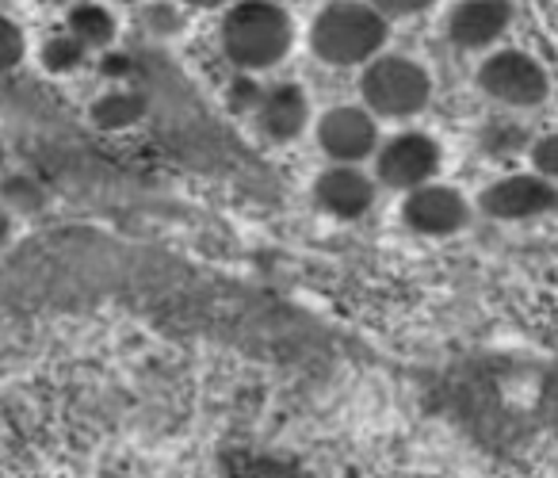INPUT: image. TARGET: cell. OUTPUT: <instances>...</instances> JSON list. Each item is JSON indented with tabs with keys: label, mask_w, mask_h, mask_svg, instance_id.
<instances>
[{
	"label": "cell",
	"mask_w": 558,
	"mask_h": 478,
	"mask_svg": "<svg viewBox=\"0 0 558 478\" xmlns=\"http://www.w3.org/2000/svg\"><path fill=\"white\" fill-rule=\"evenodd\" d=\"M222 50L245 70L276 65L291 50V20L271 0H241L222 20Z\"/></svg>",
	"instance_id": "1"
},
{
	"label": "cell",
	"mask_w": 558,
	"mask_h": 478,
	"mask_svg": "<svg viewBox=\"0 0 558 478\" xmlns=\"http://www.w3.org/2000/svg\"><path fill=\"white\" fill-rule=\"evenodd\" d=\"M387 43V20L372 4L356 0H337L314 20L311 27V50L329 65H356L379 55Z\"/></svg>",
	"instance_id": "2"
},
{
	"label": "cell",
	"mask_w": 558,
	"mask_h": 478,
	"mask_svg": "<svg viewBox=\"0 0 558 478\" xmlns=\"http://www.w3.org/2000/svg\"><path fill=\"white\" fill-rule=\"evenodd\" d=\"M360 93L372 111L387 119H405L425 108L433 85H428V73L410 58H379L364 70Z\"/></svg>",
	"instance_id": "3"
},
{
	"label": "cell",
	"mask_w": 558,
	"mask_h": 478,
	"mask_svg": "<svg viewBox=\"0 0 558 478\" xmlns=\"http://www.w3.org/2000/svg\"><path fill=\"white\" fill-rule=\"evenodd\" d=\"M478 85L509 108H535L547 100V73L535 58L520 50H501L486 58V65L478 70Z\"/></svg>",
	"instance_id": "4"
},
{
	"label": "cell",
	"mask_w": 558,
	"mask_h": 478,
	"mask_svg": "<svg viewBox=\"0 0 558 478\" xmlns=\"http://www.w3.org/2000/svg\"><path fill=\"white\" fill-rule=\"evenodd\" d=\"M471 218L466 200L448 184H425L413 188L402 203V223L413 234H425V238H451L459 234Z\"/></svg>",
	"instance_id": "5"
},
{
	"label": "cell",
	"mask_w": 558,
	"mask_h": 478,
	"mask_svg": "<svg viewBox=\"0 0 558 478\" xmlns=\"http://www.w3.org/2000/svg\"><path fill=\"white\" fill-rule=\"evenodd\" d=\"M379 180L387 188H425L433 172L440 169V146L428 134H398L379 150Z\"/></svg>",
	"instance_id": "6"
},
{
	"label": "cell",
	"mask_w": 558,
	"mask_h": 478,
	"mask_svg": "<svg viewBox=\"0 0 558 478\" xmlns=\"http://www.w3.org/2000/svg\"><path fill=\"white\" fill-rule=\"evenodd\" d=\"M478 207L486 211L489 218H501V223H520V218H535L547 215V211L558 207V192L550 180L543 177H505L497 184H489L482 192Z\"/></svg>",
	"instance_id": "7"
},
{
	"label": "cell",
	"mask_w": 558,
	"mask_h": 478,
	"mask_svg": "<svg viewBox=\"0 0 558 478\" xmlns=\"http://www.w3.org/2000/svg\"><path fill=\"white\" fill-rule=\"evenodd\" d=\"M318 142L333 162H360V157L375 154V119L360 108H333L322 116Z\"/></svg>",
	"instance_id": "8"
},
{
	"label": "cell",
	"mask_w": 558,
	"mask_h": 478,
	"mask_svg": "<svg viewBox=\"0 0 558 478\" xmlns=\"http://www.w3.org/2000/svg\"><path fill=\"white\" fill-rule=\"evenodd\" d=\"M509 0H463L448 20V35L459 50H482L509 27Z\"/></svg>",
	"instance_id": "9"
},
{
	"label": "cell",
	"mask_w": 558,
	"mask_h": 478,
	"mask_svg": "<svg viewBox=\"0 0 558 478\" xmlns=\"http://www.w3.org/2000/svg\"><path fill=\"white\" fill-rule=\"evenodd\" d=\"M314 203L322 211H329L333 218H360L372 211L375 203V184L352 165H337V169L322 172L314 184Z\"/></svg>",
	"instance_id": "10"
},
{
	"label": "cell",
	"mask_w": 558,
	"mask_h": 478,
	"mask_svg": "<svg viewBox=\"0 0 558 478\" xmlns=\"http://www.w3.org/2000/svg\"><path fill=\"white\" fill-rule=\"evenodd\" d=\"M256 116H260V131L271 142H291L303 134L306 119H311V104L299 85H276L271 93H264Z\"/></svg>",
	"instance_id": "11"
},
{
	"label": "cell",
	"mask_w": 558,
	"mask_h": 478,
	"mask_svg": "<svg viewBox=\"0 0 558 478\" xmlns=\"http://www.w3.org/2000/svg\"><path fill=\"white\" fill-rule=\"evenodd\" d=\"M70 35L81 47H104L116 35V20L96 4H81V9L70 12Z\"/></svg>",
	"instance_id": "12"
},
{
	"label": "cell",
	"mask_w": 558,
	"mask_h": 478,
	"mask_svg": "<svg viewBox=\"0 0 558 478\" xmlns=\"http://www.w3.org/2000/svg\"><path fill=\"white\" fill-rule=\"evenodd\" d=\"M146 111L142 96H104L100 104L93 108V119L104 127V131H116V127H126Z\"/></svg>",
	"instance_id": "13"
},
{
	"label": "cell",
	"mask_w": 558,
	"mask_h": 478,
	"mask_svg": "<svg viewBox=\"0 0 558 478\" xmlns=\"http://www.w3.org/2000/svg\"><path fill=\"white\" fill-rule=\"evenodd\" d=\"M81 58H85V47H81L73 35H70V39H50L47 50H43V62H47V70H54V73L73 70Z\"/></svg>",
	"instance_id": "14"
},
{
	"label": "cell",
	"mask_w": 558,
	"mask_h": 478,
	"mask_svg": "<svg viewBox=\"0 0 558 478\" xmlns=\"http://www.w3.org/2000/svg\"><path fill=\"white\" fill-rule=\"evenodd\" d=\"M264 100V88L256 85L253 77H233L230 85V96H226V104H230V111H238V116H245V111H256Z\"/></svg>",
	"instance_id": "15"
},
{
	"label": "cell",
	"mask_w": 558,
	"mask_h": 478,
	"mask_svg": "<svg viewBox=\"0 0 558 478\" xmlns=\"http://www.w3.org/2000/svg\"><path fill=\"white\" fill-rule=\"evenodd\" d=\"M4 200H9L12 207H20V211H39L43 207V188L35 184V180L12 177L9 184H4Z\"/></svg>",
	"instance_id": "16"
},
{
	"label": "cell",
	"mask_w": 558,
	"mask_h": 478,
	"mask_svg": "<svg viewBox=\"0 0 558 478\" xmlns=\"http://www.w3.org/2000/svg\"><path fill=\"white\" fill-rule=\"evenodd\" d=\"M532 165L543 180H558V134H547L532 146Z\"/></svg>",
	"instance_id": "17"
},
{
	"label": "cell",
	"mask_w": 558,
	"mask_h": 478,
	"mask_svg": "<svg viewBox=\"0 0 558 478\" xmlns=\"http://www.w3.org/2000/svg\"><path fill=\"white\" fill-rule=\"evenodd\" d=\"M20 58H24V35L16 24L0 20V70H12Z\"/></svg>",
	"instance_id": "18"
},
{
	"label": "cell",
	"mask_w": 558,
	"mask_h": 478,
	"mask_svg": "<svg viewBox=\"0 0 558 478\" xmlns=\"http://www.w3.org/2000/svg\"><path fill=\"white\" fill-rule=\"evenodd\" d=\"M433 0H372V9L379 12L383 20L387 16H417V12H425Z\"/></svg>",
	"instance_id": "19"
},
{
	"label": "cell",
	"mask_w": 558,
	"mask_h": 478,
	"mask_svg": "<svg viewBox=\"0 0 558 478\" xmlns=\"http://www.w3.org/2000/svg\"><path fill=\"white\" fill-rule=\"evenodd\" d=\"M524 146V134H520V127H501V131H489L486 134V150L489 154H509V150Z\"/></svg>",
	"instance_id": "20"
},
{
	"label": "cell",
	"mask_w": 558,
	"mask_h": 478,
	"mask_svg": "<svg viewBox=\"0 0 558 478\" xmlns=\"http://www.w3.org/2000/svg\"><path fill=\"white\" fill-rule=\"evenodd\" d=\"M126 70H131V62H126V58H119V55L104 58V73H108V77H123Z\"/></svg>",
	"instance_id": "21"
},
{
	"label": "cell",
	"mask_w": 558,
	"mask_h": 478,
	"mask_svg": "<svg viewBox=\"0 0 558 478\" xmlns=\"http://www.w3.org/2000/svg\"><path fill=\"white\" fill-rule=\"evenodd\" d=\"M187 4H195V9H215V4H226V0H187Z\"/></svg>",
	"instance_id": "22"
},
{
	"label": "cell",
	"mask_w": 558,
	"mask_h": 478,
	"mask_svg": "<svg viewBox=\"0 0 558 478\" xmlns=\"http://www.w3.org/2000/svg\"><path fill=\"white\" fill-rule=\"evenodd\" d=\"M9 238V215H4V211H0V241Z\"/></svg>",
	"instance_id": "23"
}]
</instances>
